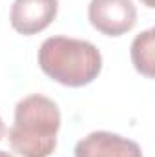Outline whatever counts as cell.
I'll list each match as a JSON object with an SVG mask.
<instances>
[{
    "instance_id": "cell-1",
    "label": "cell",
    "mask_w": 155,
    "mask_h": 157,
    "mask_svg": "<svg viewBox=\"0 0 155 157\" xmlns=\"http://www.w3.org/2000/svg\"><path fill=\"white\" fill-rule=\"evenodd\" d=\"M60 110L46 95L33 93L15 106V122L9 130V146L20 157H49L57 148Z\"/></svg>"
},
{
    "instance_id": "cell-2",
    "label": "cell",
    "mask_w": 155,
    "mask_h": 157,
    "mask_svg": "<svg viewBox=\"0 0 155 157\" xmlns=\"http://www.w3.org/2000/svg\"><path fill=\"white\" fill-rule=\"evenodd\" d=\"M40 70L59 84L82 88L91 84L102 70V55L95 44L71 37H49L39 49Z\"/></svg>"
},
{
    "instance_id": "cell-3",
    "label": "cell",
    "mask_w": 155,
    "mask_h": 157,
    "mask_svg": "<svg viewBox=\"0 0 155 157\" xmlns=\"http://www.w3.org/2000/svg\"><path fill=\"white\" fill-rule=\"evenodd\" d=\"M89 24L106 37H120L133 29L137 7L133 0H91L88 6Z\"/></svg>"
},
{
    "instance_id": "cell-4",
    "label": "cell",
    "mask_w": 155,
    "mask_h": 157,
    "mask_svg": "<svg viewBox=\"0 0 155 157\" xmlns=\"http://www.w3.org/2000/svg\"><path fill=\"white\" fill-rule=\"evenodd\" d=\"M59 13V0H15L11 6V26L24 37L44 31Z\"/></svg>"
},
{
    "instance_id": "cell-5",
    "label": "cell",
    "mask_w": 155,
    "mask_h": 157,
    "mask_svg": "<svg viewBox=\"0 0 155 157\" xmlns=\"http://www.w3.org/2000/svg\"><path fill=\"white\" fill-rule=\"evenodd\" d=\"M75 157H142L141 146L119 133L91 132L75 144Z\"/></svg>"
},
{
    "instance_id": "cell-6",
    "label": "cell",
    "mask_w": 155,
    "mask_h": 157,
    "mask_svg": "<svg viewBox=\"0 0 155 157\" xmlns=\"http://www.w3.org/2000/svg\"><path fill=\"white\" fill-rule=\"evenodd\" d=\"M130 57L133 62V68L144 75L146 78H153V66H155V29L150 28L142 33H139L130 49Z\"/></svg>"
},
{
    "instance_id": "cell-7",
    "label": "cell",
    "mask_w": 155,
    "mask_h": 157,
    "mask_svg": "<svg viewBox=\"0 0 155 157\" xmlns=\"http://www.w3.org/2000/svg\"><path fill=\"white\" fill-rule=\"evenodd\" d=\"M141 2H142L146 7H150V9H152V7H155V0H141Z\"/></svg>"
},
{
    "instance_id": "cell-8",
    "label": "cell",
    "mask_w": 155,
    "mask_h": 157,
    "mask_svg": "<svg viewBox=\"0 0 155 157\" xmlns=\"http://www.w3.org/2000/svg\"><path fill=\"white\" fill-rule=\"evenodd\" d=\"M4 133H6V126H4V121L0 117V141H2V137H4Z\"/></svg>"
},
{
    "instance_id": "cell-9",
    "label": "cell",
    "mask_w": 155,
    "mask_h": 157,
    "mask_svg": "<svg viewBox=\"0 0 155 157\" xmlns=\"http://www.w3.org/2000/svg\"><path fill=\"white\" fill-rule=\"evenodd\" d=\"M0 157H13V155L7 154V152H4V150H0Z\"/></svg>"
}]
</instances>
